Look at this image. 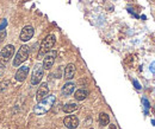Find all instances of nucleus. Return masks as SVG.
Returning a JSON list of instances; mask_svg holds the SVG:
<instances>
[{"label":"nucleus","instance_id":"nucleus-15","mask_svg":"<svg viewBox=\"0 0 155 129\" xmlns=\"http://www.w3.org/2000/svg\"><path fill=\"white\" fill-rule=\"evenodd\" d=\"M77 109H78V104H75V103H68V104L63 106V108H62V110L64 111V112H67V114H71V112L75 111Z\"/></svg>","mask_w":155,"mask_h":129},{"label":"nucleus","instance_id":"nucleus-2","mask_svg":"<svg viewBox=\"0 0 155 129\" xmlns=\"http://www.w3.org/2000/svg\"><path fill=\"white\" fill-rule=\"evenodd\" d=\"M55 36L54 35H48L47 37L43 39L42 44H41V48H39V52H38V58L42 59V57L45 55L47 52H49L53 46L55 45Z\"/></svg>","mask_w":155,"mask_h":129},{"label":"nucleus","instance_id":"nucleus-1","mask_svg":"<svg viewBox=\"0 0 155 129\" xmlns=\"http://www.w3.org/2000/svg\"><path fill=\"white\" fill-rule=\"evenodd\" d=\"M55 101H56V97L54 95L47 96L45 98H43L42 101H39L38 104L34 108V112L36 115H43V114L48 112V111L51 109V107H53V104H54Z\"/></svg>","mask_w":155,"mask_h":129},{"label":"nucleus","instance_id":"nucleus-4","mask_svg":"<svg viewBox=\"0 0 155 129\" xmlns=\"http://www.w3.org/2000/svg\"><path fill=\"white\" fill-rule=\"evenodd\" d=\"M15 54V46L13 45H6L2 51L0 52V65H4L12 58V56Z\"/></svg>","mask_w":155,"mask_h":129},{"label":"nucleus","instance_id":"nucleus-9","mask_svg":"<svg viewBox=\"0 0 155 129\" xmlns=\"http://www.w3.org/2000/svg\"><path fill=\"white\" fill-rule=\"evenodd\" d=\"M49 94V88H48V84L47 83H43L41 84V87L38 88V90L36 92V100L37 101H42L43 98H45Z\"/></svg>","mask_w":155,"mask_h":129},{"label":"nucleus","instance_id":"nucleus-6","mask_svg":"<svg viewBox=\"0 0 155 129\" xmlns=\"http://www.w3.org/2000/svg\"><path fill=\"white\" fill-rule=\"evenodd\" d=\"M56 51L55 50H50L49 52H47L45 55H44V58H43V68L44 69H47V70H49V69H51L53 68V65H54V62H55V58H56Z\"/></svg>","mask_w":155,"mask_h":129},{"label":"nucleus","instance_id":"nucleus-18","mask_svg":"<svg viewBox=\"0 0 155 129\" xmlns=\"http://www.w3.org/2000/svg\"><path fill=\"white\" fill-rule=\"evenodd\" d=\"M150 71H152L153 74H155V62H153V63L150 64Z\"/></svg>","mask_w":155,"mask_h":129},{"label":"nucleus","instance_id":"nucleus-13","mask_svg":"<svg viewBox=\"0 0 155 129\" xmlns=\"http://www.w3.org/2000/svg\"><path fill=\"white\" fill-rule=\"evenodd\" d=\"M87 96H88V90L87 89H79L74 94V97L78 101H84Z\"/></svg>","mask_w":155,"mask_h":129},{"label":"nucleus","instance_id":"nucleus-7","mask_svg":"<svg viewBox=\"0 0 155 129\" xmlns=\"http://www.w3.org/2000/svg\"><path fill=\"white\" fill-rule=\"evenodd\" d=\"M34 33H35V30H34L32 26H25L20 32L19 39L21 41H28V40H30L32 38Z\"/></svg>","mask_w":155,"mask_h":129},{"label":"nucleus","instance_id":"nucleus-8","mask_svg":"<svg viewBox=\"0 0 155 129\" xmlns=\"http://www.w3.org/2000/svg\"><path fill=\"white\" fill-rule=\"evenodd\" d=\"M63 123H64V126H66L67 128L75 129L78 126H79V120H78L77 116H74V115H69V116L64 117Z\"/></svg>","mask_w":155,"mask_h":129},{"label":"nucleus","instance_id":"nucleus-19","mask_svg":"<svg viewBox=\"0 0 155 129\" xmlns=\"http://www.w3.org/2000/svg\"><path fill=\"white\" fill-rule=\"evenodd\" d=\"M134 85H135V88L136 89H141V85H140V83H138V82H137V81H134Z\"/></svg>","mask_w":155,"mask_h":129},{"label":"nucleus","instance_id":"nucleus-10","mask_svg":"<svg viewBox=\"0 0 155 129\" xmlns=\"http://www.w3.org/2000/svg\"><path fill=\"white\" fill-rule=\"evenodd\" d=\"M28 74H29V66H21L17 70L15 78L18 82H24L26 79V77H28Z\"/></svg>","mask_w":155,"mask_h":129},{"label":"nucleus","instance_id":"nucleus-12","mask_svg":"<svg viewBox=\"0 0 155 129\" xmlns=\"http://www.w3.org/2000/svg\"><path fill=\"white\" fill-rule=\"evenodd\" d=\"M74 89H75V84L74 83H66L63 87H62V94L64 96H69L74 92Z\"/></svg>","mask_w":155,"mask_h":129},{"label":"nucleus","instance_id":"nucleus-17","mask_svg":"<svg viewBox=\"0 0 155 129\" xmlns=\"http://www.w3.org/2000/svg\"><path fill=\"white\" fill-rule=\"evenodd\" d=\"M6 25H7V21H6V19H4V21H2V24L0 25V31H1V30H2V29H4L5 26H6Z\"/></svg>","mask_w":155,"mask_h":129},{"label":"nucleus","instance_id":"nucleus-16","mask_svg":"<svg viewBox=\"0 0 155 129\" xmlns=\"http://www.w3.org/2000/svg\"><path fill=\"white\" fill-rule=\"evenodd\" d=\"M142 102H143V104H144V107H146V109H148V108L150 107V104H149V102H148V101H147L146 98H143V100H142Z\"/></svg>","mask_w":155,"mask_h":129},{"label":"nucleus","instance_id":"nucleus-5","mask_svg":"<svg viewBox=\"0 0 155 129\" xmlns=\"http://www.w3.org/2000/svg\"><path fill=\"white\" fill-rule=\"evenodd\" d=\"M43 74H44V68L42 64H36L34 68V71L31 75V83L34 85H37L39 82L43 78Z\"/></svg>","mask_w":155,"mask_h":129},{"label":"nucleus","instance_id":"nucleus-3","mask_svg":"<svg viewBox=\"0 0 155 129\" xmlns=\"http://www.w3.org/2000/svg\"><path fill=\"white\" fill-rule=\"evenodd\" d=\"M29 58V46L28 45H23L18 50L17 55L15 56V59H13V68H18L21 63H24L26 59Z\"/></svg>","mask_w":155,"mask_h":129},{"label":"nucleus","instance_id":"nucleus-20","mask_svg":"<svg viewBox=\"0 0 155 129\" xmlns=\"http://www.w3.org/2000/svg\"><path fill=\"white\" fill-rule=\"evenodd\" d=\"M110 129H117L115 124H110Z\"/></svg>","mask_w":155,"mask_h":129},{"label":"nucleus","instance_id":"nucleus-11","mask_svg":"<svg viewBox=\"0 0 155 129\" xmlns=\"http://www.w3.org/2000/svg\"><path fill=\"white\" fill-rule=\"evenodd\" d=\"M74 75H75V65L71 63L64 69V79L69 81V79H72L74 77Z\"/></svg>","mask_w":155,"mask_h":129},{"label":"nucleus","instance_id":"nucleus-14","mask_svg":"<svg viewBox=\"0 0 155 129\" xmlns=\"http://www.w3.org/2000/svg\"><path fill=\"white\" fill-rule=\"evenodd\" d=\"M109 122H110V117H109V115L105 114V112H101V114L99 115V123H100V126L105 127V126L109 124Z\"/></svg>","mask_w":155,"mask_h":129}]
</instances>
